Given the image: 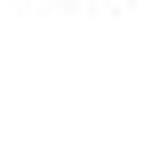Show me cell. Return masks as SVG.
<instances>
[]
</instances>
